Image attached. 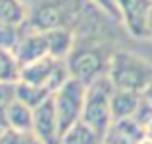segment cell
<instances>
[{
	"label": "cell",
	"mask_w": 152,
	"mask_h": 144,
	"mask_svg": "<svg viewBox=\"0 0 152 144\" xmlns=\"http://www.w3.org/2000/svg\"><path fill=\"white\" fill-rule=\"evenodd\" d=\"M104 135L87 125L85 121H79L62 137L60 144H102Z\"/></svg>",
	"instance_id": "8fae6325"
},
{
	"label": "cell",
	"mask_w": 152,
	"mask_h": 144,
	"mask_svg": "<svg viewBox=\"0 0 152 144\" xmlns=\"http://www.w3.org/2000/svg\"><path fill=\"white\" fill-rule=\"evenodd\" d=\"M18 98L15 94V85H8V83H0V131L8 129L6 121V111L10 108V104Z\"/></svg>",
	"instance_id": "2e32d148"
},
{
	"label": "cell",
	"mask_w": 152,
	"mask_h": 144,
	"mask_svg": "<svg viewBox=\"0 0 152 144\" xmlns=\"http://www.w3.org/2000/svg\"><path fill=\"white\" fill-rule=\"evenodd\" d=\"M25 31L64 29L75 37H114L118 21L106 15L91 0H23Z\"/></svg>",
	"instance_id": "6da1fadb"
},
{
	"label": "cell",
	"mask_w": 152,
	"mask_h": 144,
	"mask_svg": "<svg viewBox=\"0 0 152 144\" xmlns=\"http://www.w3.org/2000/svg\"><path fill=\"white\" fill-rule=\"evenodd\" d=\"M112 94H114V85L110 83L108 77H102L87 87L81 121H85L87 125H91L93 129H96L102 135H106V131L114 123L112 110H110Z\"/></svg>",
	"instance_id": "277c9868"
},
{
	"label": "cell",
	"mask_w": 152,
	"mask_h": 144,
	"mask_svg": "<svg viewBox=\"0 0 152 144\" xmlns=\"http://www.w3.org/2000/svg\"><path fill=\"white\" fill-rule=\"evenodd\" d=\"M33 133L45 144H60V129L54 108V96L33 110Z\"/></svg>",
	"instance_id": "ba28073f"
},
{
	"label": "cell",
	"mask_w": 152,
	"mask_h": 144,
	"mask_svg": "<svg viewBox=\"0 0 152 144\" xmlns=\"http://www.w3.org/2000/svg\"><path fill=\"white\" fill-rule=\"evenodd\" d=\"M108 79L118 90L145 94L152 83V63L125 50H115L110 63Z\"/></svg>",
	"instance_id": "3957f363"
},
{
	"label": "cell",
	"mask_w": 152,
	"mask_h": 144,
	"mask_svg": "<svg viewBox=\"0 0 152 144\" xmlns=\"http://www.w3.org/2000/svg\"><path fill=\"white\" fill-rule=\"evenodd\" d=\"M27 10L23 0H0V21L10 25H23Z\"/></svg>",
	"instance_id": "9a60e30c"
},
{
	"label": "cell",
	"mask_w": 152,
	"mask_h": 144,
	"mask_svg": "<svg viewBox=\"0 0 152 144\" xmlns=\"http://www.w3.org/2000/svg\"><path fill=\"white\" fill-rule=\"evenodd\" d=\"M91 2H94L98 8L104 12L106 15H110L114 21H121V15H119V8H118V2L115 0H91Z\"/></svg>",
	"instance_id": "44dd1931"
},
{
	"label": "cell",
	"mask_w": 152,
	"mask_h": 144,
	"mask_svg": "<svg viewBox=\"0 0 152 144\" xmlns=\"http://www.w3.org/2000/svg\"><path fill=\"white\" fill-rule=\"evenodd\" d=\"M121 15V23L127 33L135 39H150L148 37V15L152 8V0H115Z\"/></svg>",
	"instance_id": "8992f818"
},
{
	"label": "cell",
	"mask_w": 152,
	"mask_h": 144,
	"mask_svg": "<svg viewBox=\"0 0 152 144\" xmlns=\"http://www.w3.org/2000/svg\"><path fill=\"white\" fill-rule=\"evenodd\" d=\"M46 41H48V54L56 60H66L69 50L73 48L75 35L64 29H54V31H45Z\"/></svg>",
	"instance_id": "7c38bea8"
},
{
	"label": "cell",
	"mask_w": 152,
	"mask_h": 144,
	"mask_svg": "<svg viewBox=\"0 0 152 144\" xmlns=\"http://www.w3.org/2000/svg\"><path fill=\"white\" fill-rule=\"evenodd\" d=\"M21 77V63L18 62L14 50L0 48V83L18 85Z\"/></svg>",
	"instance_id": "4fadbf2b"
},
{
	"label": "cell",
	"mask_w": 152,
	"mask_h": 144,
	"mask_svg": "<svg viewBox=\"0 0 152 144\" xmlns=\"http://www.w3.org/2000/svg\"><path fill=\"white\" fill-rule=\"evenodd\" d=\"M148 37L152 39V8H150V15H148Z\"/></svg>",
	"instance_id": "603a6c76"
},
{
	"label": "cell",
	"mask_w": 152,
	"mask_h": 144,
	"mask_svg": "<svg viewBox=\"0 0 152 144\" xmlns=\"http://www.w3.org/2000/svg\"><path fill=\"white\" fill-rule=\"evenodd\" d=\"M141 144H152V142L150 140H145V142H141Z\"/></svg>",
	"instance_id": "cb8c5ba5"
},
{
	"label": "cell",
	"mask_w": 152,
	"mask_h": 144,
	"mask_svg": "<svg viewBox=\"0 0 152 144\" xmlns=\"http://www.w3.org/2000/svg\"><path fill=\"white\" fill-rule=\"evenodd\" d=\"M0 144H45L35 133H18L14 129H6L0 133Z\"/></svg>",
	"instance_id": "ac0fdd59"
},
{
	"label": "cell",
	"mask_w": 152,
	"mask_h": 144,
	"mask_svg": "<svg viewBox=\"0 0 152 144\" xmlns=\"http://www.w3.org/2000/svg\"><path fill=\"white\" fill-rule=\"evenodd\" d=\"M85 94H87V87L83 83L75 81V79H69L54 94V108H56V117H58L60 140L75 123L81 121L83 108H85Z\"/></svg>",
	"instance_id": "5b68a950"
},
{
	"label": "cell",
	"mask_w": 152,
	"mask_h": 144,
	"mask_svg": "<svg viewBox=\"0 0 152 144\" xmlns=\"http://www.w3.org/2000/svg\"><path fill=\"white\" fill-rule=\"evenodd\" d=\"M14 54L18 58V62L21 63V67L50 56L46 33L45 31H25L21 27V39H19L18 46L14 48Z\"/></svg>",
	"instance_id": "52a82bcc"
},
{
	"label": "cell",
	"mask_w": 152,
	"mask_h": 144,
	"mask_svg": "<svg viewBox=\"0 0 152 144\" xmlns=\"http://www.w3.org/2000/svg\"><path fill=\"white\" fill-rule=\"evenodd\" d=\"M142 96H145V98H146V100H148V102L152 104V83H150V87H148V89L145 90V94H142Z\"/></svg>",
	"instance_id": "7402d4cb"
},
{
	"label": "cell",
	"mask_w": 152,
	"mask_h": 144,
	"mask_svg": "<svg viewBox=\"0 0 152 144\" xmlns=\"http://www.w3.org/2000/svg\"><path fill=\"white\" fill-rule=\"evenodd\" d=\"M21 39V25H10L0 21V48L14 50Z\"/></svg>",
	"instance_id": "e0dca14e"
},
{
	"label": "cell",
	"mask_w": 152,
	"mask_h": 144,
	"mask_svg": "<svg viewBox=\"0 0 152 144\" xmlns=\"http://www.w3.org/2000/svg\"><path fill=\"white\" fill-rule=\"evenodd\" d=\"M102 144H141L137 138H133L131 135H127L125 131H121L118 125L112 123V127L106 131L104 135V142Z\"/></svg>",
	"instance_id": "d6986e66"
},
{
	"label": "cell",
	"mask_w": 152,
	"mask_h": 144,
	"mask_svg": "<svg viewBox=\"0 0 152 144\" xmlns=\"http://www.w3.org/2000/svg\"><path fill=\"white\" fill-rule=\"evenodd\" d=\"M6 121H8V129H14L18 133H33V110L27 104L19 102L18 98L8 108Z\"/></svg>",
	"instance_id": "30bf717a"
},
{
	"label": "cell",
	"mask_w": 152,
	"mask_h": 144,
	"mask_svg": "<svg viewBox=\"0 0 152 144\" xmlns=\"http://www.w3.org/2000/svg\"><path fill=\"white\" fill-rule=\"evenodd\" d=\"M142 100V94H135V92H127V90H118L114 89L110 100V110H112V119L119 121V119H127L133 117L137 111L139 104Z\"/></svg>",
	"instance_id": "9c48e42d"
},
{
	"label": "cell",
	"mask_w": 152,
	"mask_h": 144,
	"mask_svg": "<svg viewBox=\"0 0 152 144\" xmlns=\"http://www.w3.org/2000/svg\"><path fill=\"white\" fill-rule=\"evenodd\" d=\"M115 54V37H75L73 48L66 58L69 77L85 87L108 77L112 58Z\"/></svg>",
	"instance_id": "7a4b0ae2"
},
{
	"label": "cell",
	"mask_w": 152,
	"mask_h": 144,
	"mask_svg": "<svg viewBox=\"0 0 152 144\" xmlns=\"http://www.w3.org/2000/svg\"><path fill=\"white\" fill-rule=\"evenodd\" d=\"M133 119L142 127V129H146V127L152 125V104L145 98V96H142V100H141V104H139L137 111H135Z\"/></svg>",
	"instance_id": "ffe728a7"
},
{
	"label": "cell",
	"mask_w": 152,
	"mask_h": 144,
	"mask_svg": "<svg viewBox=\"0 0 152 144\" xmlns=\"http://www.w3.org/2000/svg\"><path fill=\"white\" fill-rule=\"evenodd\" d=\"M15 94H18L19 102L27 104L31 110L39 108L41 104H45L46 100H50L52 96H54L46 89H42V87H33V85H27V83H23V81H19L18 85H15Z\"/></svg>",
	"instance_id": "5bb4252c"
}]
</instances>
